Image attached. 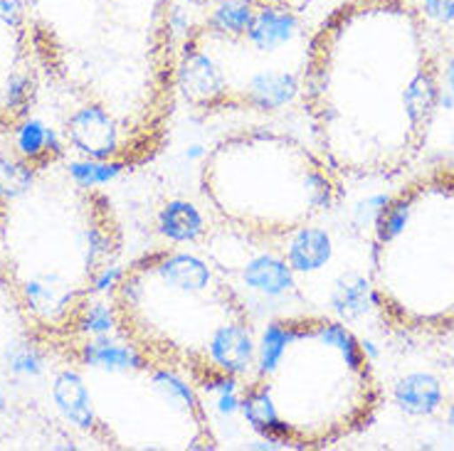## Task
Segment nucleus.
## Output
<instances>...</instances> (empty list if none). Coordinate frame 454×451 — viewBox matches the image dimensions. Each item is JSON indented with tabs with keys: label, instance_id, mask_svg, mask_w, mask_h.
Instances as JSON below:
<instances>
[{
	"label": "nucleus",
	"instance_id": "3",
	"mask_svg": "<svg viewBox=\"0 0 454 451\" xmlns=\"http://www.w3.org/2000/svg\"><path fill=\"white\" fill-rule=\"evenodd\" d=\"M106 308L116 338L198 390L239 385L254 361L250 306L215 261L191 249L141 254L116 274Z\"/></svg>",
	"mask_w": 454,
	"mask_h": 451
},
{
	"label": "nucleus",
	"instance_id": "5",
	"mask_svg": "<svg viewBox=\"0 0 454 451\" xmlns=\"http://www.w3.org/2000/svg\"><path fill=\"white\" fill-rule=\"evenodd\" d=\"M368 289L400 338L454 333V160L412 173L375 214Z\"/></svg>",
	"mask_w": 454,
	"mask_h": 451
},
{
	"label": "nucleus",
	"instance_id": "8",
	"mask_svg": "<svg viewBox=\"0 0 454 451\" xmlns=\"http://www.w3.org/2000/svg\"><path fill=\"white\" fill-rule=\"evenodd\" d=\"M80 365L109 387V409L91 412L87 434L116 449L207 451L217 437L200 390L185 377L141 358L114 336L82 338Z\"/></svg>",
	"mask_w": 454,
	"mask_h": 451
},
{
	"label": "nucleus",
	"instance_id": "2",
	"mask_svg": "<svg viewBox=\"0 0 454 451\" xmlns=\"http://www.w3.org/2000/svg\"><path fill=\"white\" fill-rule=\"evenodd\" d=\"M45 65L77 99L62 138L112 173L159 156L178 104L176 0H27Z\"/></svg>",
	"mask_w": 454,
	"mask_h": 451
},
{
	"label": "nucleus",
	"instance_id": "1",
	"mask_svg": "<svg viewBox=\"0 0 454 451\" xmlns=\"http://www.w3.org/2000/svg\"><path fill=\"white\" fill-rule=\"evenodd\" d=\"M442 97L437 40L412 0H343L309 35L299 104L343 181H390L420 160Z\"/></svg>",
	"mask_w": 454,
	"mask_h": 451
},
{
	"label": "nucleus",
	"instance_id": "6",
	"mask_svg": "<svg viewBox=\"0 0 454 451\" xmlns=\"http://www.w3.org/2000/svg\"><path fill=\"white\" fill-rule=\"evenodd\" d=\"M198 191L217 222L267 245L333 213L346 181L314 144L257 126L213 144L200 160Z\"/></svg>",
	"mask_w": 454,
	"mask_h": 451
},
{
	"label": "nucleus",
	"instance_id": "4",
	"mask_svg": "<svg viewBox=\"0 0 454 451\" xmlns=\"http://www.w3.org/2000/svg\"><path fill=\"white\" fill-rule=\"evenodd\" d=\"M383 387L364 340L321 314L270 321L239 383L242 417L260 439L324 451L371 427Z\"/></svg>",
	"mask_w": 454,
	"mask_h": 451
},
{
	"label": "nucleus",
	"instance_id": "7",
	"mask_svg": "<svg viewBox=\"0 0 454 451\" xmlns=\"http://www.w3.org/2000/svg\"><path fill=\"white\" fill-rule=\"evenodd\" d=\"M309 35L301 12H203L178 43V102L203 119L284 112L301 97Z\"/></svg>",
	"mask_w": 454,
	"mask_h": 451
},
{
	"label": "nucleus",
	"instance_id": "9",
	"mask_svg": "<svg viewBox=\"0 0 454 451\" xmlns=\"http://www.w3.org/2000/svg\"><path fill=\"white\" fill-rule=\"evenodd\" d=\"M203 12L220 8H262V11H289L304 12L311 0H188Z\"/></svg>",
	"mask_w": 454,
	"mask_h": 451
}]
</instances>
